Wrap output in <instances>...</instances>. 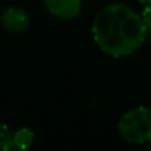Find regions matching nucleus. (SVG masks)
<instances>
[{
  "label": "nucleus",
  "mask_w": 151,
  "mask_h": 151,
  "mask_svg": "<svg viewBox=\"0 0 151 151\" xmlns=\"http://www.w3.org/2000/svg\"><path fill=\"white\" fill-rule=\"evenodd\" d=\"M148 30L141 14L124 3H110L99 9L92 21L96 46L113 58H124L142 47Z\"/></svg>",
  "instance_id": "1"
},
{
  "label": "nucleus",
  "mask_w": 151,
  "mask_h": 151,
  "mask_svg": "<svg viewBox=\"0 0 151 151\" xmlns=\"http://www.w3.org/2000/svg\"><path fill=\"white\" fill-rule=\"evenodd\" d=\"M122 139L127 144H145L151 139V108L135 107L127 110L117 124Z\"/></svg>",
  "instance_id": "2"
},
{
  "label": "nucleus",
  "mask_w": 151,
  "mask_h": 151,
  "mask_svg": "<svg viewBox=\"0 0 151 151\" xmlns=\"http://www.w3.org/2000/svg\"><path fill=\"white\" fill-rule=\"evenodd\" d=\"M0 22H2L3 28L9 33H25L30 27L31 19L27 11H24L22 8L11 6L2 12Z\"/></svg>",
  "instance_id": "3"
},
{
  "label": "nucleus",
  "mask_w": 151,
  "mask_h": 151,
  "mask_svg": "<svg viewBox=\"0 0 151 151\" xmlns=\"http://www.w3.org/2000/svg\"><path fill=\"white\" fill-rule=\"evenodd\" d=\"M50 15L59 19H73L82 11V0H43Z\"/></svg>",
  "instance_id": "4"
},
{
  "label": "nucleus",
  "mask_w": 151,
  "mask_h": 151,
  "mask_svg": "<svg viewBox=\"0 0 151 151\" xmlns=\"http://www.w3.org/2000/svg\"><path fill=\"white\" fill-rule=\"evenodd\" d=\"M12 142L17 150H28L34 142V132L28 127H19L12 132Z\"/></svg>",
  "instance_id": "5"
},
{
  "label": "nucleus",
  "mask_w": 151,
  "mask_h": 151,
  "mask_svg": "<svg viewBox=\"0 0 151 151\" xmlns=\"http://www.w3.org/2000/svg\"><path fill=\"white\" fill-rule=\"evenodd\" d=\"M11 150H14L12 132L6 123L0 122V151H11Z\"/></svg>",
  "instance_id": "6"
},
{
  "label": "nucleus",
  "mask_w": 151,
  "mask_h": 151,
  "mask_svg": "<svg viewBox=\"0 0 151 151\" xmlns=\"http://www.w3.org/2000/svg\"><path fill=\"white\" fill-rule=\"evenodd\" d=\"M141 17H142V21H144V24H145L148 33H151V5L142 8V14H141Z\"/></svg>",
  "instance_id": "7"
},
{
  "label": "nucleus",
  "mask_w": 151,
  "mask_h": 151,
  "mask_svg": "<svg viewBox=\"0 0 151 151\" xmlns=\"http://www.w3.org/2000/svg\"><path fill=\"white\" fill-rule=\"evenodd\" d=\"M144 145H145V147H147L148 150H151V139H150V141H147V142H145Z\"/></svg>",
  "instance_id": "8"
}]
</instances>
